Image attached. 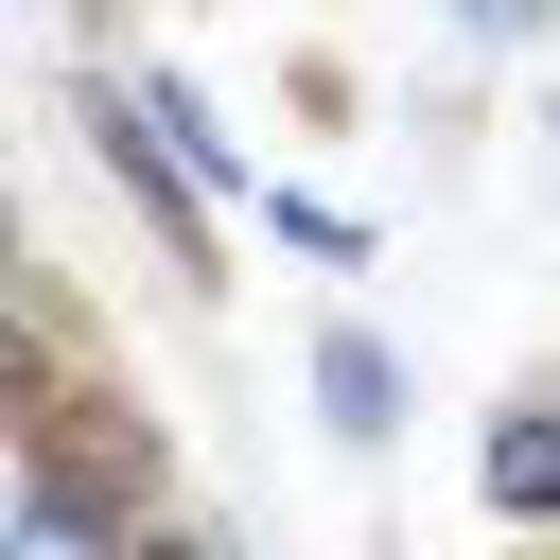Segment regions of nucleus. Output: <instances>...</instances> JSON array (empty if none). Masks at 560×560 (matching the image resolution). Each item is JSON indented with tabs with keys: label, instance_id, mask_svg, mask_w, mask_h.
<instances>
[{
	"label": "nucleus",
	"instance_id": "obj_1",
	"mask_svg": "<svg viewBox=\"0 0 560 560\" xmlns=\"http://www.w3.org/2000/svg\"><path fill=\"white\" fill-rule=\"evenodd\" d=\"M490 508H508V525H542V508H560V420H542V402H508V420H490Z\"/></svg>",
	"mask_w": 560,
	"mask_h": 560
},
{
	"label": "nucleus",
	"instance_id": "obj_2",
	"mask_svg": "<svg viewBox=\"0 0 560 560\" xmlns=\"http://www.w3.org/2000/svg\"><path fill=\"white\" fill-rule=\"evenodd\" d=\"M315 385H332V420H385V402H402V385H385V350H368V332H332V350H315Z\"/></svg>",
	"mask_w": 560,
	"mask_h": 560
},
{
	"label": "nucleus",
	"instance_id": "obj_3",
	"mask_svg": "<svg viewBox=\"0 0 560 560\" xmlns=\"http://www.w3.org/2000/svg\"><path fill=\"white\" fill-rule=\"evenodd\" d=\"M122 560H228V542H122Z\"/></svg>",
	"mask_w": 560,
	"mask_h": 560
}]
</instances>
